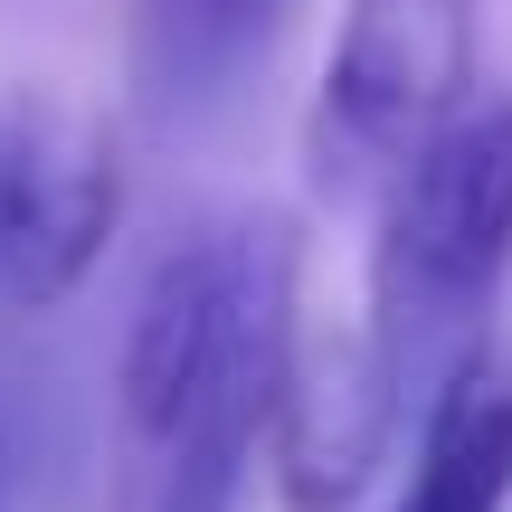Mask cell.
<instances>
[{
  "label": "cell",
  "instance_id": "1",
  "mask_svg": "<svg viewBox=\"0 0 512 512\" xmlns=\"http://www.w3.org/2000/svg\"><path fill=\"white\" fill-rule=\"evenodd\" d=\"M512 275V95H465L380 190L370 332L399 380H437L475 351L484 304Z\"/></svg>",
  "mask_w": 512,
  "mask_h": 512
},
{
  "label": "cell",
  "instance_id": "2",
  "mask_svg": "<svg viewBox=\"0 0 512 512\" xmlns=\"http://www.w3.org/2000/svg\"><path fill=\"white\" fill-rule=\"evenodd\" d=\"M294 332V228L228 219L152 266L124 332V418L133 437L171 446V427L209 399H275Z\"/></svg>",
  "mask_w": 512,
  "mask_h": 512
},
{
  "label": "cell",
  "instance_id": "3",
  "mask_svg": "<svg viewBox=\"0 0 512 512\" xmlns=\"http://www.w3.org/2000/svg\"><path fill=\"white\" fill-rule=\"evenodd\" d=\"M475 95V0H351L313 95L323 190H389V171Z\"/></svg>",
  "mask_w": 512,
  "mask_h": 512
},
{
  "label": "cell",
  "instance_id": "4",
  "mask_svg": "<svg viewBox=\"0 0 512 512\" xmlns=\"http://www.w3.org/2000/svg\"><path fill=\"white\" fill-rule=\"evenodd\" d=\"M114 219H124L114 133L57 95H10L0 105V294L29 313L76 294Z\"/></svg>",
  "mask_w": 512,
  "mask_h": 512
},
{
  "label": "cell",
  "instance_id": "5",
  "mask_svg": "<svg viewBox=\"0 0 512 512\" xmlns=\"http://www.w3.org/2000/svg\"><path fill=\"white\" fill-rule=\"evenodd\" d=\"M408 408V380L389 361L380 332H285V370H275V408H266V437H275V494L294 512H342L370 484L389 427Z\"/></svg>",
  "mask_w": 512,
  "mask_h": 512
},
{
  "label": "cell",
  "instance_id": "6",
  "mask_svg": "<svg viewBox=\"0 0 512 512\" xmlns=\"http://www.w3.org/2000/svg\"><path fill=\"white\" fill-rule=\"evenodd\" d=\"M294 0H133V105L162 133L238 105L275 57Z\"/></svg>",
  "mask_w": 512,
  "mask_h": 512
},
{
  "label": "cell",
  "instance_id": "7",
  "mask_svg": "<svg viewBox=\"0 0 512 512\" xmlns=\"http://www.w3.org/2000/svg\"><path fill=\"white\" fill-rule=\"evenodd\" d=\"M512 503V351H465L427 380L418 475L399 512H503Z\"/></svg>",
  "mask_w": 512,
  "mask_h": 512
}]
</instances>
